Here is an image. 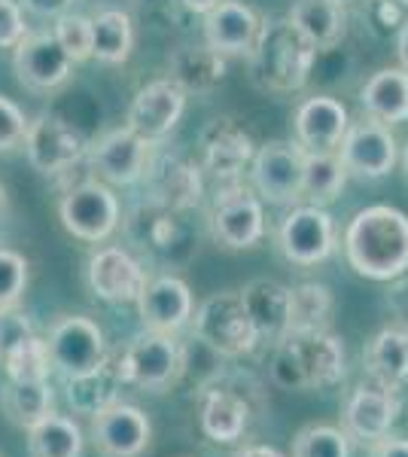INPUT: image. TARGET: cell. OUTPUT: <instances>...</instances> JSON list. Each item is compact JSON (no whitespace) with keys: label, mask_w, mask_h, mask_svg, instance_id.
Masks as SVG:
<instances>
[{"label":"cell","mask_w":408,"mask_h":457,"mask_svg":"<svg viewBox=\"0 0 408 457\" xmlns=\"http://www.w3.org/2000/svg\"><path fill=\"white\" fill-rule=\"evenodd\" d=\"M345 256L369 281H393L408 271V217L390 204L354 213L345 228Z\"/></svg>","instance_id":"1"},{"label":"cell","mask_w":408,"mask_h":457,"mask_svg":"<svg viewBox=\"0 0 408 457\" xmlns=\"http://www.w3.org/2000/svg\"><path fill=\"white\" fill-rule=\"evenodd\" d=\"M247 55L254 86L271 95L299 92L317 62V49L289 25V19L265 21Z\"/></svg>","instance_id":"2"},{"label":"cell","mask_w":408,"mask_h":457,"mask_svg":"<svg viewBox=\"0 0 408 457\" xmlns=\"http://www.w3.org/2000/svg\"><path fill=\"white\" fill-rule=\"evenodd\" d=\"M271 378L284 390H326L345 375V342L326 333H289L274 342Z\"/></svg>","instance_id":"3"},{"label":"cell","mask_w":408,"mask_h":457,"mask_svg":"<svg viewBox=\"0 0 408 457\" xmlns=\"http://www.w3.org/2000/svg\"><path fill=\"white\" fill-rule=\"evenodd\" d=\"M183 366H187V357L174 336L144 329L122 348L116 372H120L122 385L162 394L180 378Z\"/></svg>","instance_id":"4"},{"label":"cell","mask_w":408,"mask_h":457,"mask_svg":"<svg viewBox=\"0 0 408 457\" xmlns=\"http://www.w3.org/2000/svg\"><path fill=\"white\" fill-rule=\"evenodd\" d=\"M196 336L220 357H241L259 345L256 327L250 320L241 293H213L196 312Z\"/></svg>","instance_id":"5"},{"label":"cell","mask_w":408,"mask_h":457,"mask_svg":"<svg viewBox=\"0 0 408 457\" xmlns=\"http://www.w3.org/2000/svg\"><path fill=\"white\" fill-rule=\"evenodd\" d=\"M46 342L49 363L62 378H79L107 363V338L104 329L88 317L68 314L49 327Z\"/></svg>","instance_id":"6"},{"label":"cell","mask_w":408,"mask_h":457,"mask_svg":"<svg viewBox=\"0 0 408 457\" xmlns=\"http://www.w3.org/2000/svg\"><path fill=\"white\" fill-rule=\"evenodd\" d=\"M211 232L229 250L256 247L265 235V213L254 189L238 180H226V187H220L213 195Z\"/></svg>","instance_id":"7"},{"label":"cell","mask_w":408,"mask_h":457,"mask_svg":"<svg viewBox=\"0 0 408 457\" xmlns=\"http://www.w3.org/2000/svg\"><path fill=\"white\" fill-rule=\"evenodd\" d=\"M64 228L79 241L98 245L107 241L120 226V198L104 180H83L64 193L62 204H58Z\"/></svg>","instance_id":"8"},{"label":"cell","mask_w":408,"mask_h":457,"mask_svg":"<svg viewBox=\"0 0 408 457\" xmlns=\"http://www.w3.org/2000/svg\"><path fill=\"white\" fill-rule=\"evenodd\" d=\"M25 153L34 171H40L43 177H55L86 156L88 141L71 120L58 113H40L37 120L28 122Z\"/></svg>","instance_id":"9"},{"label":"cell","mask_w":408,"mask_h":457,"mask_svg":"<svg viewBox=\"0 0 408 457\" xmlns=\"http://www.w3.org/2000/svg\"><path fill=\"white\" fill-rule=\"evenodd\" d=\"M256 195L271 204L302 202V171H305V150L289 141H269L254 153L250 162Z\"/></svg>","instance_id":"10"},{"label":"cell","mask_w":408,"mask_h":457,"mask_svg":"<svg viewBox=\"0 0 408 457\" xmlns=\"http://www.w3.org/2000/svg\"><path fill=\"white\" fill-rule=\"evenodd\" d=\"M280 253L293 265H317L336 250V223L317 204H293L278 228Z\"/></svg>","instance_id":"11"},{"label":"cell","mask_w":408,"mask_h":457,"mask_svg":"<svg viewBox=\"0 0 408 457\" xmlns=\"http://www.w3.org/2000/svg\"><path fill=\"white\" fill-rule=\"evenodd\" d=\"M153 424L135 403L116 400L92 415V442L101 457H140L150 448Z\"/></svg>","instance_id":"12"},{"label":"cell","mask_w":408,"mask_h":457,"mask_svg":"<svg viewBox=\"0 0 408 457\" xmlns=\"http://www.w3.org/2000/svg\"><path fill=\"white\" fill-rule=\"evenodd\" d=\"M183 110H187V92L174 79H155L131 98V107L125 113V129L144 137L146 144H159L177 129Z\"/></svg>","instance_id":"13"},{"label":"cell","mask_w":408,"mask_h":457,"mask_svg":"<svg viewBox=\"0 0 408 457\" xmlns=\"http://www.w3.org/2000/svg\"><path fill=\"white\" fill-rule=\"evenodd\" d=\"M338 159L347 174L366 177V180L387 177L396 165V137H393L390 125L378 122L372 116L347 125L345 141L338 146Z\"/></svg>","instance_id":"14"},{"label":"cell","mask_w":408,"mask_h":457,"mask_svg":"<svg viewBox=\"0 0 408 457\" xmlns=\"http://www.w3.org/2000/svg\"><path fill=\"white\" fill-rule=\"evenodd\" d=\"M153 144L137 137L129 129L107 131L95 146H88V165L98 174V180L113 187H131L150 171Z\"/></svg>","instance_id":"15"},{"label":"cell","mask_w":408,"mask_h":457,"mask_svg":"<svg viewBox=\"0 0 408 457\" xmlns=\"http://www.w3.org/2000/svg\"><path fill=\"white\" fill-rule=\"evenodd\" d=\"M399 418V396L396 390L381 387L375 381L369 385H357L347 390L345 403H341V430L351 439L369 442L387 436L390 427Z\"/></svg>","instance_id":"16"},{"label":"cell","mask_w":408,"mask_h":457,"mask_svg":"<svg viewBox=\"0 0 408 457\" xmlns=\"http://www.w3.org/2000/svg\"><path fill=\"white\" fill-rule=\"evenodd\" d=\"M12 68H16L21 86L34 88V92H52L71 79L73 58L62 49L55 34H25L12 49Z\"/></svg>","instance_id":"17"},{"label":"cell","mask_w":408,"mask_h":457,"mask_svg":"<svg viewBox=\"0 0 408 457\" xmlns=\"http://www.w3.org/2000/svg\"><path fill=\"white\" fill-rule=\"evenodd\" d=\"M146 269L125 247H101L88 260V287L104 302L131 305L146 290Z\"/></svg>","instance_id":"18"},{"label":"cell","mask_w":408,"mask_h":457,"mask_svg":"<svg viewBox=\"0 0 408 457\" xmlns=\"http://www.w3.org/2000/svg\"><path fill=\"white\" fill-rule=\"evenodd\" d=\"M204 168L220 180H238L244 165L254 162V137L232 116H213L198 135Z\"/></svg>","instance_id":"19"},{"label":"cell","mask_w":408,"mask_h":457,"mask_svg":"<svg viewBox=\"0 0 408 457\" xmlns=\"http://www.w3.org/2000/svg\"><path fill=\"white\" fill-rule=\"evenodd\" d=\"M296 125V144L305 153H338L345 131L351 125L347 107L332 95H314L302 101L293 116Z\"/></svg>","instance_id":"20"},{"label":"cell","mask_w":408,"mask_h":457,"mask_svg":"<svg viewBox=\"0 0 408 457\" xmlns=\"http://www.w3.org/2000/svg\"><path fill=\"white\" fill-rule=\"evenodd\" d=\"M137 312L144 329L153 333H180L192 320V290L187 281L174 275H162L146 281V290L137 299Z\"/></svg>","instance_id":"21"},{"label":"cell","mask_w":408,"mask_h":457,"mask_svg":"<svg viewBox=\"0 0 408 457\" xmlns=\"http://www.w3.org/2000/svg\"><path fill=\"white\" fill-rule=\"evenodd\" d=\"M259 31L262 21L238 0H220L211 12H204V43L220 55H247Z\"/></svg>","instance_id":"22"},{"label":"cell","mask_w":408,"mask_h":457,"mask_svg":"<svg viewBox=\"0 0 408 457\" xmlns=\"http://www.w3.org/2000/svg\"><path fill=\"white\" fill-rule=\"evenodd\" d=\"M198 424L204 436L217 445H232L247 433L250 424V405L235 387L226 385H207L198 396Z\"/></svg>","instance_id":"23"},{"label":"cell","mask_w":408,"mask_h":457,"mask_svg":"<svg viewBox=\"0 0 408 457\" xmlns=\"http://www.w3.org/2000/svg\"><path fill=\"white\" fill-rule=\"evenodd\" d=\"M144 177L150 180V202L183 213L196 208L204 189L198 165L183 156H162L159 162H150V171Z\"/></svg>","instance_id":"24"},{"label":"cell","mask_w":408,"mask_h":457,"mask_svg":"<svg viewBox=\"0 0 408 457\" xmlns=\"http://www.w3.org/2000/svg\"><path fill=\"white\" fill-rule=\"evenodd\" d=\"M241 302L254 320L259 342H280L289 333V287L271 278H256L241 290Z\"/></svg>","instance_id":"25"},{"label":"cell","mask_w":408,"mask_h":457,"mask_svg":"<svg viewBox=\"0 0 408 457\" xmlns=\"http://www.w3.org/2000/svg\"><path fill=\"white\" fill-rule=\"evenodd\" d=\"M289 25L321 53L345 40L347 10L341 0H296L289 10Z\"/></svg>","instance_id":"26"},{"label":"cell","mask_w":408,"mask_h":457,"mask_svg":"<svg viewBox=\"0 0 408 457\" xmlns=\"http://www.w3.org/2000/svg\"><path fill=\"white\" fill-rule=\"evenodd\" d=\"M362 370H366L369 381L381 387H403L408 381V329L387 327L362 351Z\"/></svg>","instance_id":"27"},{"label":"cell","mask_w":408,"mask_h":457,"mask_svg":"<svg viewBox=\"0 0 408 457\" xmlns=\"http://www.w3.org/2000/svg\"><path fill=\"white\" fill-rule=\"evenodd\" d=\"M52 403H55V394H52L49 378H6L0 387V411L19 430H31L34 424L52 415Z\"/></svg>","instance_id":"28"},{"label":"cell","mask_w":408,"mask_h":457,"mask_svg":"<svg viewBox=\"0 0 408 457\" xmlns=\"http://www.w3.org/2000/svg\"><path fill=\"white\" fill-rule=\"evenodd\" d=\"M168 71V79H174L187 95H207L226 77V55H220L207 43H202V46H183L171 55Z\"/></svg>","instance_id":"29"},{"label":"cell","mask_w":408,"mask_h":457,"mask_svg":"<svg viewBox=\"0 0 408 457\" xmlns=\"http://www.w3.org/2000/svg\"><path fill=\"white\" fill-rule=\"evenodd\" d=\"M362 110L384 125L408 122V73L403 68H384L366 79L360 92Z\"/></svg>","instance_id":"30"},{"label":"cell","mask_w":408,"mask_h":457,"mask_svg":"<svg viewBox=\"0 0 408 457\" xmlns=\"http://www.w3.org/2000/svg\"><path fill=\"white\" fill-rule=\"evenodd\" d=\"M135 49V21L125 10H101L92 19V58L125 64Z\"/></svg>","instance_id":"31"},{"label":"cell","mask_w":408,"mask_h":457,"mask_svg":"<svg viewBox=\"0 0 408 457\" xmlns=\"http://www.w3.org/2000/svg\"><path fill=\"white\" fill-rule=\"evenodd\" d=\"M28 454L31 457H83V430L68 415L43 418L28 430Z\"/></svg>","instance_id":"32"},{"label":"cell","mask_w":408,"mask_h":457,"mask_svg":"<svg viewBox=\"0 0 408 457\" xmlns=\"http://www.w3.org/2000/svg\"><path fill=\"white\" fill-rule=\"evenodd\" d=\"M347 171L338 153H305V171H302V198L308 204L326 208L341 195Z\"/></svg>","instance_id":"33"},{"label":"cell","mask_w":408,"mask_h":457,"mask_svg":"<svg viewBox=\"0 0 408 457\" xmlns=\"http://www.w3.org/2000/svg\"><path fill=\"white\" fill-rule=\"evenodd\" d=\"M68 387V403L77 415H98L101 409H107L110 403H116V390L122 387V378L116 372V366L104 363L101 370L79 375V378H64Z\"/></svg>","instance_id":"34"},{"label":"cell","mask_w":408,"mask_h":457,"mask_svg":"<svg viewBox=\"0 0 408 457\" xmlns=\"http://www.w3.org/2000/svg\"><path fill=\"white\" fill-rule=\"evenodd\" d=\"M332 317V293L326 284L289 287V333H321ZM287 333V336H289Z\"/></svg>","instance_id":"35"},{"label":"cell","mask_w":408,"mask_h":457,"mask_svg":"<svg viewBox=\"0 0 408 457\" xmlns=\"http://www.w3.org/2000/svg\"><path fill=\"white\" fill-rule=\"evenodd\" d=\"M293 457H351V436L332 424L302 427L293 439Z\"/></svg>","instance_id":"36"},{"label":"cell","mask_w":408,"mask_h":457,"mask_svg":"<svg viewBox=\"0 0 408 457\" xmlns=\"http://www.w3.org/2000/svg\"><path fill=\"white\" fill-rule=\"evenodd\" d=\"M0 366L6 370V378H19V381L49 378L52 363H49V353H46V342L37 336L28 338V342L21 345L19 351H12Z\"/></svg>","instance_id":"37"},{"label":"cell","mask_w":408,"mask_h":457,"mask_svg":"<svg viewBox=\"0 0 408 457\" xmlns=\"http://www.w3.org/2000/svg\"><path fill=\"white\" fill-rule=\"evenodd\" d=\"M55 40L62 43V49L73 58V64L92 58V19L79 16V12H62L52 28Z\"/></svg>","instance_id":"38"},{"label":"cell","mask_w":408,"mask_h":457,"mask_svg":"<svg viewBox=\"0 0 408 457\" xmlns=\"http://www.w3.org/2000/svg\"><path fill=\"white\" fill-rule=\"evenodd\" d=\"M28 287V260L16 250L0 247V308H10L21 299Z\"/></svg>","instance_id":"39"},{"label":"cell","mask_w":408,"mask_h":457,"mask_svg":"<svg viewBox=\"0 0 408 457\" xmlns=\"http://www.w3.org/2000/svg\"><path fill=\"white\" fill-rule=\"evenodd\" d=\"M34 327L28 320L25 312H19L16 305L0 308V363L10 357L12 351H19L28 338H34Z\"/></svg>","instance_id":"40"},{"label":"cell","mask_w":408,"mask_h":457,"mask_svg":"<svg viewBox=\"0 0 408 457\" xmlns=\"http://www.w3.org/2000/svg\"><path fill=\"white\" fill-rule=\"evenodd\" d=\"M28 120L21 107L12 98L0 95V153H12L16 146L25 144Z\"/></svg>","instance_id":"41"},{"label":"cell","mask_w":408,"mask_h":457,"mask_svg":"<svg viewBox=\"0 0 408 457\" xmlns=\"http://www.w3.org/2000/svg\"><path fill=\"white\" fill-rule=\"evenodd\" d=\"M28 34L19 0H0V49H16Z\"/></svg>","instance_id":"42"},{"label":"cell","mask_w":408,"mask_h":457,"mask_svg":"<svg viewBox=\"0 0 408 457\" xmlns=\"http://www.w3.org/2000/svg\"><path fill=\"white\" fill-rule=\"evenodd\" d=\"M144 21H150V28H171L180 21V0H135Z\"/></svg>","instance_id":"43"},{"label":"cell","mask_w":408,"mask_h":457,"mask_svg":"<svg viewBox=\"0 0 408 457\" xmlns=\"http://www.w3.org/2000/svg\"><path fill=\"white\" fill-rule=\"evenodd\" d=\"M369 457H408V439L405 436H381L369 445Z\"/></svg>","instance_id":"44"},{"label":"cell","mask_w":408,"mask_h":457,"mask_svg":"<svg viewBox=\"0 0 408 457\" xmlns=\"http://www.w3.org/2000/svg\"><path fill=\"white\" fill-rule=\"evenodd\" d=\"M19 4L25 6V10L37 12V16H62L71 0H19Z\"/></svg>","instance_id":"45"},{"label":"cell","mask_w":408,"mask_h":457,"mask_svg":"<svg viewBox=\"0 0 408 457\" xmlns=\"http://www.w3.org/2000/svg\"><path fill=\"white\" fill-rule=\"evenodd\" d=\"M235 457H284V454L271 445H244L235 452Z\"/></svg>","instance_id":"46"},{"label":"cell","mask_w":408,"mask_h":457,"mask_svg":"<svg viewBox=\"0 0 408 457\" xmlns=\"http://www.w3.org/2000/svg\"><path fill=\"white\" fill-rule=\"evenodd\" d=\"M396 55H399V64H403V71L408 73V19L403 21V28H399V37H396Z\"/></svg>","instance_id":"47"},{"label":"cell","mask_w":408,"mask_h":457,"mask_svg":"<svg viewBox=\"0 0 408 457\" xmlns=\"http://www.w3.org/2000/svg\"><path fill=\"white\" fill-rule=\"evenodd\" d=\"M180 4H183V10H189V12H202V16H204V12H211L213 6L220 4V0H180Z\"/></svg>","instance_id":"48"},{"label":"cell","mask_w":408,"mask_h":457,"mask_svg":"<svg viewBox=\"0 0 408 457\" xmlns=\"http://www.w3.org/2000/svg\"><path fill=\"white\" fill-rule=\"evenodd\" d=\"M393 296H396V299H405V305H399V317H403V323L408 327V284L396 287V290H393Z\"/></svg>","instance_id":"49"},{"label":"cell","mask_w":408,"mask_h":457,"mask_svg":"<svg viewBox=\"0 0 408 457\" xmlns=\"http://www.w3.org/2000/svg\"><path fill=\"white\" fill-rule=\"evenodd\" d=\"M6 202H10V198H6V187L0 183V217L6 213Z\"/></svg>","instance_id":"50"},{"label":"cell","mask_w":408,"mask_h":457,"mask_svg":"<svg viewBox=\"0 0 408 457\" xmlns=\"http://www.w3.org/2000/svg\"><path fill=\"white\" fill-rule=\"evenodd\" d=\"M403 171H405V180H408V144H405V153H403Z\"/></svg>","instance_id":"51"},{"label":"cell","mask_w":408,"mask_h":457,"mask_svg":"<svg viewBox=\"0 0 408 457\" xmlns=\"http://www.w3.org/2000/svg\"><path fill=\"white\" fill-rule=\"evenodd\" d=\"M396 4H403V6H408V0H396Z\"/></svg>","instance_id":"52"},{"label":"cell","mask_w":408,"mask_h":457,"mask_svg":"<svg viewBox=\"0 0 408 457\" xmlns=\"http://www.w3.org/2000/svg\"><path fill=\"white\" fill-rule=\"evenodd\" d=\"M341 4H347V0H341Z\"/></svg>","instance_id":"53"},{"label":"cell","mask_w":408,"mask_h":457,"mask_svg":"<svg viewBox=\"0 0 408 457\" xmlns=\"http://www.w3.org/2000/svg\"><path fill=\"white\" fill-rule=\"evenodd\" d=\"M0 457H4V454H0Z\"/></svg>","instance_id":"54"}]
</instances>
